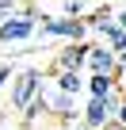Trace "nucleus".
<instances>
[{
    "label": "nucleus",
    "instance_id": "11",
    "mask_svg": "<svg viewBox=\"0 0 126 130\" xmlns=\"http://www.w3.org/2000/svg\"><path fill=\"white\" fill-rule=\"evenodd\" d=\"M115 19H118V23H122V27H126V4H122V8H118V15H115Z\"/></svg>",
    "mask_w": 126,
    "mask_h": 130
},
{
    "label": "nucleus",
    "instance_id": "14",
    "mask_svg": "<svg viewBox=\"0 0 126 130\" xmlns=\"http://www.w3.org/2000/svg\"><path fill=\"white\" fill-rule=\"evenodd\" d=\"M122 88H126V84H122Z\"/></svg>",
    "mask_w": 126,
    "mask_h": 130
},
{
    "label": "nucleus",
    "instance_id": "9",
    "mask_svg": "<svg viewBox=\"0 0 126 130\" xmlns=\"http://www.w3.org/2000/svg\"><path fill=\"white\" fill-rule=\"evenodd\" d=\"M12 77H15V73H12V65H0V88H4Z\"/></svg>",
    "mask_w": 126,
    "mask_h": 130
},
{
    "label": "nucleus",
    "instance_id": "12",
    "mask_svg": "<svg viewBox=\"0 0 126 130\" xmlns=\"http://www.w3.org/2000/svg\"><path fill=\"white\" fill-rule=\"evenodd\" d=\"M69 130H92V126H84V122H80V126H69Z\"/></svg>",
    "mask_w": 126,
    "mask_h": 130
},
{
    "label": "nucleus",
    "instance_id": "5",
    "mask_svg": "<svg viewBox=\"0 0 126 130\" xmlns=\"http://www.w3.org/2000/svg\"><path fill=\"white\" fill-rule=\"evenodd\" d=\"M53 84H57L61 92H69V96L88 92V77H84L80 69H53Z\"/></svg>",
    "mask_w": 126,
    "mask_h": 130
},
{
    "label": "nucleus",
    "instance_id": "7",
    "mask_svg": "<svg viewBox=\"0 0 126 130\" xmlns=\"http://www.w3.org/2000/svg\"><path fill=\"white\" fill-rule=\"evenodd\" d=\"M61 12L65 15H88V4L84 0H61Z\"/></svg>",
    "mask_w": 126,
    "mask_h": 130
},
{
    "label": "nucleus",
    "instance_id": "2",
    "mask_svg": "<svg viewBox=\"0 0 126 130\" xmlns=\"http://www.w3.org/2000/svg\"><path fill=\"white\" fill-rule=\"evenodd\" d=\"M42 73L34 69V65H31V69H19L15 77H12V111H27L34 100H38V92H42Z\"/></svg>",
    "mask_w": 126,
    "mask_h": 130
},
{
    "label": "nucleus",
    "instance_id": "4",
    "mask_svg": "<svg viewBox=\"0 0 126 130\" xmlns=\"http://www.w3.org/2000/svg\"><path fill=\"white\" fill-rule=\"evenodd\" d=\"M88 54H92L88 42H65V50L53 61V69H88Z\"/></svg>",
    "mask_w": 126,
    "mask_h": 130
},
{
    "label": "nucleus",
    "instance_id": "8",
    "mask_svg": "<svg viewBox=\"0 0 126 130\" xmlns=\"http://www.w3.org/2000/svg\"><path fill=\"white\" fill-rule=\"evenodd\" d=\"M19 8H27L23 0H0V19H4V15H12V12H19Z\"/></svg>",
    "mask_w": 126,
    "mask_h": 130
},
{
    "label": "nucleus",
    "instance_id": "3",
    "mask_svg": "<svg viewBox=\"0 0 126 130\" xmlns=\"http://www.w3.org/2000/svg\"><path fill=\"white\" fill-rule=\"evenodd\" d=\"M118 69H122V65H118V50L99 38L92 46V54H88V73H115L118 77Z\"/></svg>",
    "mask_w": 126,
    "mask_h": 130
},
{
    "label": "nucleus",
    "instance_id": "6",
    "mask_svg": "<svg viewBox=\"0 0 126 130\" xmlns=\"http://www.w3.org/2000/svg\"><path fill=\"white\" fill-rule=\"evenodd\" d=\"M118 88L115 73H88V96H111Z\"/></svg>",
    "mask_w": 126,
    "mask_h": 130
},
{
    "label": "nucleus",
    "instance_id": "10",
    "mask_svg": "<svg viewBox=\"0 0 126 130\" xmlns=\"http://www.w3.org/2000/svg\"><path fill=\"white\" fill-rule=\"evenodd\" d=\"M115 122H122V126H126V96H122V103H118V111H115Z\"/></svg>",
    "mask_w": 126,
    "mask_h": 130
},
{
    "label": "nucleus",
    "instance_id": "13",
    "mask_svg": "<svg viewBox=\"0 0 126 130\" xmlns=\"http://www.w3.org/2000/svg\"><path fill=\"white\" fill-rule=\"evenodd\" d=\"M96 4H111V0H96Z\"/></svg>",
    "mask_w": 126,
    "mask_h": 130
},
{
    "label": "nucleus",
    "instance_id": "1",
    "mask_svg": "<svg viewBox=\"0 0 126 130\" xmlns=\"http://www.w3.org/2000/svg\"><path fill=\"white\" fill-rule=\"evenodd\" d=\"M38 8H19V12H12V15H4L0 19V42L4 46H19V42H31L34 35H38Z\"/></svg>",
    "mask_w": 126,
    "mask_h": 130
}]
</instances>
